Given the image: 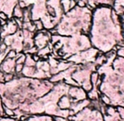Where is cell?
<instances>
[{
	"instance_id": "6da1fadb",
	"label": "cell",
	"mask_w": 124,
	"mask_h": 121,
	"mask_svg": "<svg viewBox=\"0 0 124 121\" xmlns=\"http://www.w3.org/2000/svg\"><path fill=\"white\" fill-rule=\"evenodd\" d=\"M50 34V31H47L44 29L42 31H36L34 34V37H33L34 45L37 48L38 50L45 48V47L48 45L51 37H52Z\"/></svg>"
},
{
	"instance_id": "7a4b0ae2",
	"label": "cell",
	"mask_w": 124,
	"mask_h": 121,
	"mask_svg": "<svg viewBox=\"0 0 124 121\" xmlns=\"http://www.w3.org/2000/svg\"><path fill=\"white\" fill-rule=\"evenodd\" d=\"M15 64H16V63H15V59H5L0 64V71L3 74H15Z\"/></svg>"
},
{
	"instance_id": "3957f363",
	"label": "cell",
	"mask_w": 124,
	"mask_h": 121,
	"mask_svg": "<svg viewBox=\"0 0 124 121\" xmlns=\"http://www.w3.org/2000/svg\"><path fill=\"white\" fill-rule=\"evenodd\" d=\"M36 71V67H30V66H25L21 71V75H23L25 77L28 78H33V75Z\"/></svg>"
},
{
	"instance_id": "277c9868",
	"label": "cell",
	"mask_w": 124,
	"mask_h": 121,
	"mask_svg": "<svg viewBox=\"0 0 124 121\" xmlns=\"http://www.w3.org/2000/svg\"><path fill=\"white\" fill-rule=\"evenodd\" d=\"M23 11L24 9H22L20 5L17 3L13 9V11H12V18H19L22 19L23 16Z\"/></svg>"
},
{
	"instance_id": "5b68a950",
	"label": "cell",
	"mask_w": 124,
	"mask_h": 121,
	"mask_svg": "<svg viewBox=\"0 0 124 121\" xmlns=\"http://www.w3.org/2000/svg\"><path fill=\"white\" fill-rule=\"evenodd\" d=\"M22 20H23V22H28L32 20V17H31V6H29L27 8L24 9Z\"/></svg>"
},
{
	"instance_id": "8992f818",
	"label": "cell",
	"mask_w": 124,
	"mask_h": 121,
	"mask_svg": "<svg viewBox=\"0 0 124 121\" xmlns=\"http://www.w3.org/2000/svg\"><path fill=\"white\" fill-rule=\"evenodd\" d=\"M26 58H25V61L24 65L25 66H30V67H35L36 66V62L34 61V59H32L31 54H25Z\"/></svg>"
},
{
	"instance_id": "52a82bcc",
	"label": "cell",
	"mask_w": 124,
	"mask_h": 121,
	"mask_svg": "<svg viewBox=\"0 0 124 121\" xmlns=\"http://www.w3.org/2000/svg\"><path fill=\"white\" fill-rule=\"evenodd\" d=\"M70 1L71 0H61L60 3L64 12H68L70 9Z\"/></svg>"
},
{
	"instance_id": "ba28073f",
	"label": "cell",
	"mask_w": 124,
	"mask_h": 121,
	"mask_svg": "<svg viewBox=\"0 0 124 121\" xmlns=\"http://www.w3.org/2000/svg\"><path fill=\"white\" fill-rule=\"evenodd\" d=\"M33 23H34L35 26H36V31H42L44 29V26H43V23L41 20H32Z\"/></svg>"
},
{
	"instance_id": "9c48e42d",
	"label": "cell",
	"mask_w": 124,
	"mask_h": 121,
	"mask_svg": "<svg viewBox=\"0 0 124 121\" xmlns=\"http://www.w3.org/2000/svg\"><path fill=\"white\" fill-rule=\"evenodd\" d=\"M17 55V52L13 49H9L7 52V55H6V59H15Z\"/></svg>"
},
{
	"instance_id": "30bf717a",
	"label": "cell",
	"mask_w": 124,
	"mask_h": 121,
	"mask_svg": "<svg viewBox=\"0 0 124 121\" xmlns=\"http://www.w3.org/2000/svg\"><path fill=\"white\" fill-rule=\"evenodd\" d=\"M24 68V64H16L15 66V75H20Z\"/></svg>"
},
{
	"instance_id": "8fae6325",
	"label": "cell",
	"mask_w": 124,
	"mask_h": 121,
	"mask_svg": "<svg viewBox=\"0 0 124 121\" xmlns=\"http://www.w3.org/2000/svg\"><path fill=\"white\" fill-rule=\"evenodd\" d=\"M59 105H60V107H62V108H65L66 106H68L69 105V98L68 97H62V99H61L60 103H59Z\"/></svg>"
},
{
	"instance_id": "7c38bea8",
	"label": "cell",
	"mask_w": 124,
	"mask_h": 121,
	"mask_svg": "<svg viewBox=\"0 0 124 121\" xmlns=\"http://www.w3.org/2000/svg\"><path fill=\"white\" fill-rule=\"evenodd\" d=\"M4 113L8 117H12L15 115V112H14L11 108H7V107H4Z\"/></svg>"
},
{
	"instance_id": "4fadbf2b",
	"label": "cell",
	"mask_w": 124,
	"mask_h": 121,
	"mask_svg": "<svg viewBox=\"0 0 124 121\" xmlns=\"http://www.w3.org/2000/svg\"><path fill=\"white\" fill-rule=\"evenodd\" d=\"M0 20H8V17L4 12H0Z\"/></svg>"
}]
</instances>
